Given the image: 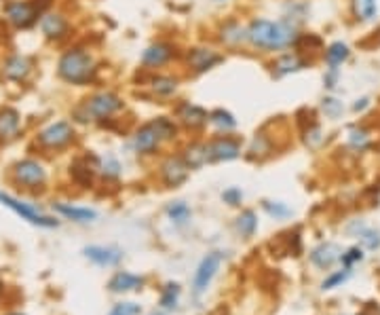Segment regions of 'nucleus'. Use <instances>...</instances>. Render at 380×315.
I'll return each instance as SVG.
<instances>
[{
  "label": "nucleus",
  "mask_w": 380,
  "mask_h": 315,
  "mask_svg": "<svg viewBox=\"0 0 380 315\" xmlns=\"http://www.w3.org/2000/svg\"><path fill=\"white\" fill-rule=\"evenodd\" d=\"M270 153V138L264 134H255L250 147V157H262Z\"/></svg>",
  "instance_id": "nucleus-37"
},
{
  "label": "nucleus",
  "mask_w": 380,
  "mask_h": 315,
  "mask_svg": "<svg viewBox=\"0 0 380 315\" xmlns=\"http://www.w3.org/2000/svg\"><path fill=\"white\" fill-rule=\"evenodd\" d=\"M53 210L64 216L66 220H72V222H93L98 218V212L91 210V207H76V205H70V203H53Z\"/></svg>",
  "instance_id": "nucleus-24"
},
{
  "label": "nucleus",
  "mask_w": 380,
  "mask_h": 315,
  "mask_svg": "<svg viewBox=\"0 0 380 315\" xmlns=\"http://www.w3.org/2000/svg\"><path fill=\"white\" fill-rule=\"evenodd\" d=\"M6 315H23V314H17V311H13V314H6Z\"/></svg>",
  "instance_id": "nucleus-47"
},
{
  "label": "nucleus",
  "mask_w": 380,
  "mask_h": 315,
  "mask_svg": "<svg viewBox=\"0 0 380 315\" xmlns=\"http://www.w3.org/2000/svg\"><path fill=\"white\" fill-rule=\"evenodd\" d=\"M85 256H87L91 263L100 265V267H115V265H119V263H121L123 252H121L119 248L89 246V248H85Z\"/></svg>",
  "instance_id": "nucleus-22"
},
{
  "label": "nucleus",
  "mask_w": 380,
  "mask_h": 315,
  "mask_svg": "<svg viewBox=\"0 0 380 315\" xmlns=\"http://www.w3.org/2000/svg\"><path fill=\"white\" fill-rule=\"evenodd\" d=\"M182 159L186 161V165L190 169H199L203 165H207V157H205V142H190L184 147V151L180 153Z\"/></svg>",
  "instance_id": "nucleus-29"
},
{
  "label": "nucleus",
  "mask_w": 380,
  "mask_h": 315,
  "mask_svg": "<svg viewBox=\"0 0 380 315\" xmlns=\"http://www.w3.org/2000/svg\"><path fill=\"white\" fill-rule=\"evenodd\" d=\"M235 227H237L241 237H252L253 233H255V229H258V216H255V212L253 210L241 212L237 222H235Z\"/></svg>",
  "instance_id": "nucleus-31"
},
{
  "label": "nucleus",
  "mask_w": 380,
  "mask_h": 315,
  "mask_svg": "<svg viewBox=\"0 0 380 315\" xmlns=\"http://www.w3.org/2000/svg\"><path fill=\"white\" fill-rule=\"evenodd\" d=\"M359 237H362V244L368 248V250H376L380 248V233L379 231H372V229H364L362 233H359Z\"/></svg>",
  "instance_id": "nucleus-41"
},
{
  "label": "nucleus",
  "mask_w": 380,
  "mask_h": 315,
  "mask_svg": "<svg viewBox=\"0 0 380 315\" xmlns=\"http://www.w3.org/2000/svg\"><path fill=\"white\" fill-rule=\"evenodd\" d=\"M300 38V28L287 19H252L248 25V42L262 53H279L289 47H296Z\"/></svg>",
  "instance_id": "nucleus-1"
},
{
  "label": "nucleus",
  "mask_w": 380,
  "mask_h": 315,
  "mask_svg": "<svg viewBox=\"0 0 380 315\" xmlns=\"http://www.w3.org/2000/svg\"><path fill=\"white\" fill-rule=\"evenodd\" d=\"M190 214H192V210H190L188 203H184V201H171V203L167 205V216H169V220L175 222V224H184V222L190 218Z\"/></svg>",
  "instance_id": "nucleus-34"
},
{
  "label": "nucleus",
  "mask_w": 380,
  "mask_h": 315,
  "mask_svg": "<svg viewBox=\"0 0 380 315\" xmlns=\"http://www.w3.org/2000/svg\"><path fill=\"white\" fill-rule=\"evenodd\" d=\"M0 205L8 207V210H11L13 214H17L21 220H25V222H30V224H34V227H42V229H55V227H59V220H55V218L42 214V212L36 210L34 205H30V203H25V201L17 199V197L8 195V193H4V190H0Z\"/></svg>",
  "instance_id": "nucleus-9"
},
{
  "label": "nucleus",
  "mask_w": 380,
  "mask_h": 315,
  "mask_svg": "<svg viewBox=\"0 0 380 315\" xmlns=\"http://www.w3.org/2000/svg\"><path fill=\"white\" fill-rule=\"evenodd\" d=\"M222 201L229 203V205H233V207L241 205V201H243V193H241V188H237V186H229V188L222 193Z\"/></svg>",
  "instance_id": "nucleus-43"
},
{
  "label": "nucleus",
  "mask_w": 380,
  "mask_h": 315,
  "mask_svg": "<svg viewBox=\"0 0 380 315\" xmlns=\"http://www.w3.org/2000/svg\"><path fill=\"white\" fill-rule=\"evenodd\" d=\"M121 110H125V100L119 93L98 91L76 102L70 110V119L74 125H106V121Z\"/></svg>",
  "instance_id": "nucleus-3"
},
{
  "label": "nucleus",
  "mask_w": 380,
  "mask_h": 315,
  "mask_svg": "<svg viewBox=\"0 0 380 315\" xmlns=\"http://www.w3.org/2000/svg\"><path fill=\"white\" fill-rule=\"evenodd\" d=\"M34 59L25 53H8L0 62V81L11 85H25L34 74Z\"/></svg>",
  "instance_id": "nucleus-8"
},
{
  "label": "nucleus",
  "mask_w": 380,
  "mask_h": 315,
  "mask_svg": "<svg viewBox=\"0 0 380 315\" xmlns=\"http://www.w3.org/2000/svg\"><path fill=\"white\" fill-rule=\"evenodd\" d=\"M144 286V277L139 275H133V273H127V271H119L113 275V280L108 282V290L115 292V294H121V292H133V290H139Z\"/></svg>",
  "instance_id": "nucleus-25"
},
{
  "label": "nucleus",
  "mask_w": 380,
  "mask_h": 315,
  "mask_svg": "<svg viewBox=\"0 0 380 315\" xmlns=\"http://www.w3.org/2000/svg\"><path fill=\"white\" fill-rule=\"evenodd\" d=\"M188 171H190V167L186 165V161L182 159V155H169V157L163 159V163L159 165L161 182L167 188H175V186L184 184L186 178H188Z\"/></svg>",
  "instance_id": "nucleus-14"
},
{
  "label": "nucleus",
  "mask_w": 380,
  "mask_h": 315,
  "mask_svg": "<svg viewBox=\"0 0 380 315\" xmlns=\"http://www.w3.org/2000/svg\"><path fill=\"white\" fill-rule=\"evenodd\" d=\"M262 207H264V212H266L270 218H275V220H283V218L292 216V210H289L285 203H281V201H264Z\"/></svg>",
  "instance_id": "nucleus-35"
},
{
  "label": "nucleus",
  "mask_w": 380,
  "mask_h": 315,
  "mask_svg": "<svg viewBox=\"0 0 380 315\" xmlns=\"http://www.w3.org/2000/svg\"><path fill=\"white\" fill-rule=\"evenodd\" d=\"M38 30H40L45 40H49V42H64L72 34V23H70L66 13L49 8L47 13H42V17L38 21Z\"/></svg>",
  "instance_id": "nucleus-10"
},
{
  "label": "nucleus",
  "mask_w": 380,
  "mask_h": 315,
  "mask_svg": "<svg viewBox=\"0 0 380 315\" xmlns=\"http://www.w3.org/2000/svg\"><path fill=\"white\" fill-rule=\"evenodd\" d=\"M42 6L36 0H4L0 6L2 21L13 30H32L42 17Z\"/></svg>",
  "instance_id": "nucleus-7"
},
{
  "label": "nucleus",
  "mask_w": 380,
  "mask_h": 315,
  "mask_svg": "<svg viewBox=\"0 0 380 315\" xmlns=\"http://www.w3.org/2000/svg\"><path fill=\"white\" fill-rule=\"evenodd\" d=\"M370 106H372V100H370L368 96H364V98H357V100L353 102L351 110H353L355 115H362V113H366V110H368Z\"/></svg>",
  "instance_id": "nucleus-45"
},
{
  "label": "nucleus",
  "mask_w": 380,
  "mask_h": 315,
  "mask_svg": "<svg viewBox=\"0 0 380 315\" xmlns=\"http://www.w3.org/2000/svg\"><path fill=\"white\" fill-rule=\"evenodd\" d=\"M302 138H304V144L309 149H319L321 142H323V130H321V125L315 119L309 121V125L302 130Z\"/></svg>",
  "instance_id": "nucleus-32"
},
{
  "label": "nucleus",
  "mask_w": 380,
  "mask_h": 315,
  "mask_svg": "<svg viewBox=\"0 0 380 315\" xmlns=\"http://www.w3.org/2000/svg\"><path fill=\"white\" fill-rule=\"evenodd\" d=\"M351 277V269H342V271H336V273H332L328 280H323V284H321V288L323 290H334V288H338L340 284H345L347 280Z\"/></svg>",
  "instance_id": "nucleus-39"
},
{
  "label": "nucleus",
  "mask_w": 380,
  "mask_h": 315,
  "mask_svg": "<svg viewBox=\"0 0 380 315\" xmlns=\"http://www.w3.org/2000/svg\"><path fill=\"white\" fill-rule=\"evenodd\" d=\"M98 171H100V159L93 157V155L76 157L70 163V178H72L81 188H91Z\"/></svg>",
  "instance_id": "nucleus-17"
},
{
  "label": "nucleus",
  "mask_w": 380,
  "mask_h": 315,
  "mask_svg": "<svg viewBox=\"0 0 380 315\" xmlns=\"http://www.w3.org/2000/svg\"><path fill=\"white\" fill-rule=\"evenodd\" d=\"M150 89L154 96L159 98H171L175 96L178 87H180V79L178 76H171V74H154L150 76Z\"/></svg>",
  "instance_id": "nucleus-26"
},
{
  "label": "nucleus",
  "mask_w": 380,
  "mask_h": 315,
  "mask_svg": "<svg viewBox=\"0 0 380 315\" xmlns=\"http://www.w3.org/2000/svg\"><path fill=\"white\" fill-rule=\"evenodd\" d=\"M178 297H180V286L178 284H167L163 288V294H161V307L171 309L178 303Z\"/></svg>",
  "instance_id": "nucleus-38"
},
{
  "label": "nucleus",
  "mask_w": 380,
  "mask_h": 315,
  "mask_svg": "<svg viewBox=\"0 0 380 315\" xmlns=\"http://www.w3.org/2000/svg\"><path fill=\"white\" fill-rule=\"evenodd\" d=\"M76 125L72 121L59 119L40 127L34 136V147L42 153H62L76 142Z\"/></svg>",
  "instance_id": "nucleus-5"
},
{
  "label": "nucleus",
  "mask_w": 380,
  "mask_h": 315,
  "mask_svg": "<svg viewBox=\"0 0 380 315\" xmlns=\"http://www.w3.org/2000/svg\"><path fill=\"white\" fill-rule=\"evenodd\" d=\"M321 113L326 115V119L336 121V119L342 117V113H345V104H342L336 96H326V98L321 100Z\"/></svg>",
  "instance_id": "nucleus-33"
},
{
  "label": "nucleus",
  "mask_w": 380,
  "mask_h": 315,
  "mask_svg": "<svg viewBox=\"0 0 380 315\" xmlns=\"http://www.w3.org/2000/svg\"><path fill=\"white\" fill-rule=\"evenodd\" d=\"M218 38L224 47H241L243 42H248V28H243L237 19H229L220 25Z\"/></svg>",
  "instance_id": "nucleus-21"
},
{
  "label": "nucleus",
  "mask_w": 380,
  "mask_h": 315,
  "mask_svg": "<svg viewBox=\"0 0 380 315\" xmlns=\"http://www.w3.org/2000/svg\"><path fill=\"white\" fill-rule=\"evenodd\" d=\"M347 147L353 151V153H366L372 149V136L366 127H359V125H353L349 127L347 132Z\"/></svg>",
  "instance_id": "nucleus-28"
},
{
  "label": "nucleus",
  "mask_w": 380,
  "mask_h": 315,
  "mask_svg": "<svg viewBox=\"0 0 380 315\" xmlns=\"http://www.w3.org/2000/svg\"><path fill=\"white\" fill-rule=\"evenodd\" d=\"M180 55V49L178 45L169 42V40H156L152 42L150 47H146V51L142 53V66L148 68V70H154V68H161V66H167L169 62H173L175 57Z\"/></svg>",
  "instance_id": "nucleus-13"
},
{
  "label": "nucleus",
  "mask_w": 380,
  "mask_h": 315,
  "mask_svg": "<svg viewBox=\"0 0 380 315\" xmlns=\"http://www.w3.org/2000/svg\"><path fill=\"white\" fill-rule=\"evenodd\" d=\"M220 265H222V254H220V252H209V254L201 260V265H199V269H197V273H195V282H192V290H195L197 297H201V294L209 288V284H212V280L216 277Z\"/></svg>",
  "instance_id": "nucleus-16"
},
{
  "label": "nucleus",
  "mask_w": 380,
  "mask_h": 315,
  "mask_svg": "<svg viewBox=\"0 0 380 315\" xmlns=\"http://www.w3.org/2000/svg\"><path fill=\"white\" fill-rule=\"evenodd\" d=\"M342 252H340V246L334 244V241H323L319 244L317 248H313L311 252V263L317 267V269H330L332 265H336L340 260Z\"/></svg>",
  "instance_id": "nucleus-20"
},
{
  "label": "nucleus",
  "mask_w": 380,
  "mask_h": 315,
  "mask_svg": "<svg viewBox=\"0 0 380 315\" xmlns=\"http://www.w3.org/2000/svg\"><path fill=\"white\" fill-rule=\"evenodd\" d=\"M184 62H186V68L192 74H203V72H209L212 68H216L218 64H222L224 55L214 47L197 45V47H190L184 53Z\"/></svg>",
  "instance_id": "nucleus-11"
},
{
  "label": "nucleus",
  "mask_w": 380,
  "mask_h": 315,
  "mask_svg": "<svg viewBox=\"0 0 380 315\" xmlns=\"http://www.w3.org/2000/svg\"><path fill=\"white\" fill-rule=\"evenodd\" d=\"M351 59V47L345 40H334L323 49V62L328 68H340Z\"/></svg>",
  "instance_id": "nucleus-23"
},
{
  "label": "nucleus",
  "mask_w": 380,
  "mask_h": 315,
  "mask_svg": "<svg viewBox=\"0 0 380 315\" xmlns=\"http://www.w3.org/2000/svg\"><path fill=\"white\" fill-rule=\"evenodd\" d=\"M100 64L85 45H72L57 57L55 74L70 87H87L98 81Z\"/></svg>",
  "instance_id": "nucleus-2"
},
{
  "label": "nucleus",
  "mask_w": 380,
  "mask_h": 315,
  "mask_svg": "<svg viewBox=\"0 0 380 315\" xmlns=\"http://www.w3.org/2000/svg\"><path fill=\"white\" fill-rule=\"evenodd\" d=\"M351 13L357 23H372L379 19V0H351Z\"/></svg>",
  "instance_id": "nucleus-27"
},
{
  "label": "nucleus",
  "mask_w": 380,
  "mask_h": 315,
  "mask_svg": "<svg viewBox=\"0 0 380 315\" xmlns=\"http://www.w3.org/2000/svg\"><path fill=\"white\" fill-rule=\"evenodd\" d=\"M175 119L186 127V130H201L209 123V113L199 106V104H192V102H180L175 106Z\"/></svg>",
  "instance_id": "nucleus-18"
},
{
  "label": "nucleus",
  "mask_w": 380,
  "mask_h": 315,
  "mask_svg": "<svg viewBox=\"0 0 380 315\" xmlns=\"http://www.w3.org/2000/svg\"><path fill=\"white\" fill-rule=\"evenodd\" d=\"M209 123H212L218 132H222V134H229V132H233V130L237 127L235 115H233L231 110H226V108H216V110H212V113H209Z\"/></svg>",
  "instance_id": "nucleus-30"
},
{
  "label": "nucleus",
  "mask_w": 380,
  "mask_h": 315,
  "mask_svg": "<svg viewBox=\"0 0 380 315\" xmlns=\"http://www.w3.org/2000/svg\"><path fill=\"white\" fill-rule=\"evenodd\" d=\"M23 132V115L15 106H0V147L17 140Z\"/></svg>",
  "instance_id": "nucleus-15"
},
{
  "label": "nucleus",
  "mask_w": 380,
  "mask_h": 315,
  "mask_svg": "<svg viewBox=\"0 0 380 315\" xmlns=\"http://www.w3.org/2000/svg\"><path fill=\"white\" fill-rule=\"evenodd\" d=\"M338 83H340V68H328L323 74V87L328 91H336Z\"/></svg>",
  "instance_id": "nucleus-42"
},
{
  "label": "nucleus",
  "mask_w": 380,
  "mask_h": 315,
  "mask_svg": "<svg viewBox=\"0 0 380 315\" xmlns=\"http://www.w3.org/2000/svg\"><path fill=\"white\" fill-rule=\"evenodd\" d=\"M2 288H4V284H2V277H0V294H2Z\"/></svg>",
  "instance_id": "nucleus-46"
},
{
  "label": "nucleus",
  "mask_w": 380,
  "mask_h": 315,
  "mask_svg": "<svg viewBox=\"0 0 380 315\" xmlns=\"http://www.w3.org/2000/svg\"><path fill=\"white\" fill-rule=\"evenodd\" d=\"M178 136V123L169 117H154L133 132L131 147L137 155H154L165 142Z\"/></svg>",
  "instance_id": "nucleus-4"
},
{
  "label": "nucleus",
  "mask_w": 380,
  "mask_h": 315,
  "mask_svg": "<svg viewBox=\"0 0 380 315\" xmlns=\"http://www.w3.org/2000/svg\"><path fill=\"white\" fill-rule=\"evenodd\" d=\"M139 305L135 303H119L115 305V309L110 311V315H139Z\"/></svg>",
  "instance_id": "nucleus-44"
},
{
  "label": "nucleus",
  "mask_w": 380,
  "mask_h": 315,
  "mask_svg": "<svg viewBox=\"0 0 380 315\" xmlns=\"http://www.w3.org/2000/svg\"><path fill=\"white\" fill-rule=\"evenodd\" d=\"M8 180L17 186V188H23V190H30V193H36V190H42L49 182V171L47 167L34 157H23L19 161H15L11 167H8Z\"/></svg>",
  "instance_id": "nucleus-6"
},
{
  "label": "nucleus",
  "mask_w": 380,
  "mask_h": 315,
  "mask_svg": "<svg viewBox=\"0 0 380 315\" xmlns=\"http://www.w3.org/2000/svg\"><path fill=\"white\" fill-rule=\"evenodd\" d=\"M0 2H4V0H0Z\"/></svg>",
  "instance_id": "nucleus-48"
},
{
  "label": "nucleus",
  "mask_w": 380,
  "mask_h": 315,
  "mask_svg": "<svg viewBox=\"0 0 380 315\" xmlns=\"http://www.w3.org/2000/svg\"><path fill=\"white\" fill-rule=\"evenodd\" d=\"M100 171L106 180H117L121 176V163L115 157L100 159Z\"/></svg>",
  "instance_id": "nucleus-36"
},
{
  "label": "nucleus",
  "mask_w": 380,
  "mask_h": 315,
  "mask_svg": "<svg viewBox=\"0 0 380 315\" xmlns=\"http://www.w3.org/2000/svg\"><path fill=\"white\" fill-rule=\"evenodd\" d=\"M311 66V59L302 57L298 51H287V53H281L272 64H270V72L275 79H285L289 74H296L304 68Z\"/></svg>",
  "instance_id": "nucleus-19"
},
{
  "label": "nucleus",
  "mask_w": 380,
  "mask_h": 315,
  "mask_svg": "<svg viewBox=\"0 0 380 315\" xmlns=\"http://www.w3.org/2000/svg\"><path fill=\"white\" fill-rule=\"evenodd\" d=\"M205 157L209 163H226L241 157V142L231 136H218L205 142Z\"/></svg>",
  "instance_id": "nucleus-12"
},
{
  "label": "nucleus",
  "mask_w": 380,
  "mask_h": 315,
  "mask_svg": "<svg viewBox=\"0 0 380 315\" xmlns=\"http://www.w3.org/2000/svg\"><path fill=\"white\" fill-rule=\"evenodd\" d=\"M340 260H342V265H345L347 269H351L355 263H362V260H364V250H362L359 246L349 248V250L340 256Z\"/></svg>",
  "instance_id": "nucleus-40"
}]
</instances>
